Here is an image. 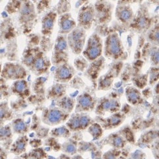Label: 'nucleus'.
<instances>
[{
    "label": "nucleus",
    "mask_w": 159,
    "mask_h": 159,
    "mask_svg": "<svg viewBox=\"0 0 159 159\" xmlns=\"http://www.w3.org/2000/svg\"><path fill=\"white\" fill-rule=\"evenodd\" d=\"M121 16L123 20H127L130 17V13L127 11V10H124V11L121 12Z\"/></svg>",
    "instance_id": "obj_30"
},
{
    "label": "nucleus",
    "mask_w": 159,
    "mask_h": 159,
    "mask_svg": "<svg viewBox=\"0 0 159 159\" xmlns=\"http://www.w3.org/2000/svg\"><path fill=\"white\" fill-rule=\"evenodd\" d=\"M61 150L64 154L68 156H74L78 152L77 143L76 141H67L61 147Z\"/></svg>",
    "instance_id": "obj_6"
},
{
    "label": "nucleus",
    "mask_w": 159,
    "mask_h": 159,
    "mask_svg": "<svg viewBox=\"0 0 159 159\" xmlns=\"http://www.w3.org/2000/svg\"><path fill=\"white\" fill-rule=\"evenodd\" d=\"M67 118V116L58 109H52L44 112L43 116V121L50 125H57L64 121Z\"/></svg>",
    "instance_id": "obj_2"
},
{
    "label": "nucleus",
    "mask_w": 159,
    "mask_h": 159,
    "mask_svg": "<svg viewBox=\"0 0 159 159\" xmlns=\"http://www.w3.org/2000/svg\"><path fill=\"white\" fill-rule=\"evenodd\" d=\"M70 75V72L66 68H62L59 72V76L62 78H68Z\"/></svg>",
    "instance_id": "obj_22"
},
{
    "label": "nucleus",
    "mask_w": 159,
    "mask_h": 159,
    "mask_svg": "<svg viewBox=\"0 0 159 159\" xmlns=\"http://www.w3.org/2000/svg\"><path fill=\"white\" fill-rule=\"evenodd\" d=\"M13 159H23L21 157H16V158H13Z\"/></svg>",
    "instance_id": "obj_36"
},
{
    "label": "nucleus",
    "mask_w": 159,
    "mask_h": 159,
    "mask_svg": "<svg viewBox=\"0 0 159 159\" xmlns=\"http://www.w3.org/2000/svg\"><path fill=\"white\" fill-rule=\"evenodd\" d=\"M145 19H144V18H141L140 20H139V24H140L141 26L144 25H145Z\"/></svg>",
    "instance_id": "obj_34"
},
{
    "label": "nucleus",
    "mask_w": 159,
    "mask_h": 159,
    "mask_svg": "<svg viewBox=\"0 0 159 159\" xmlns=\"http://www.w3.org/2000/svg\"><path fill=\"white\" fill-rule=\"evenodd\" d=\"M44 64V62L43 59L39 58H37L35 61V62H34V68H35L37 70H41L43 68Z\"/></svg>",
    "instance_id": "obj_20"
},
{
    "label": "nucleus",
    "mask_w": 159,
    "mask_h": 159,
    "mask_svg": "<svg viewBox=\"0 0 159 159\" xmlns=\"http://www.w3.org/2000/svg\"><path fill=\"white\" fill-rule=\"evenodd\" d=\"M157 137V131L154 132H150L149 133L147 134L145 136H144L141 138V141L143 143H150L153 140H155V139Z\"/></svg>",
    "instance_id": "obj_16"
},
{
    "label": "nucleus",
    "mask_w": 159,
    "mask_h": 159,
    "mask_svg": "<svg viewBox=\"0 0 159 159\" xmlns=\"http://www.w3.org/2000/svg\"><path fill=\"white\" fill-rule=\"evenodd\" d=\"M72 23L70 21H69L68 19H66L64 20L62 23V28L64 30H68L69 29H70L72 27Z\"/></svg>",
    "instance_id": "obj_26"
},
{
    "label": "nucleus",
    "mask_w": 159,
    "mask_h": 159,
    "mask_svg": "<svg viewBox=\"0 0 159 159\" xmlns=\"http://www.w3.org/2000/svg\"><path fill=\"white\" fill-rule=\"evenodd\" d=\"M109 48H110L111 52L113 54H117L120 51V48H119L116 37H112L110 39V41H109Z\"/></svg>",
    "instance_id": "obj_15"
},
{
    "label": "nucleus",
    "mask_w": 159,
    "mask_h": 159,
    "mask_svg": "<svg viewBox=\"0 0 159 159\" xmlns=\"http://www.w3.org/2000/svg\"><path fill=\"white\" fill-rule=\"evenodd\" d=\"M12 128L15 133L21 134V135H23V134L26 133L28 132V126L25 123V121L22 119H16L12 123Z\"/></svg>",
    "instance_id": "obj_8"
},
{
    "label": "nucleus",
    "mask_w": 159,
    "mask_h": 159,
    "mask_svg": "<svg viewBox=\"0 0 159 159\" xmlns=\"http://www.w3.org/2000/svg\"><path fill=\"white\" fill-rule=\"evenodd\" d=\"M98 153H96L95 152V157L92 158V159H102V152L100 151H98L97 152Z\"/></svg>",
    "instance_id": "obj_32"
},
{
    "label": "nucleus",
    "mask_w": 159,
    "mask_h": 159,
    "mask_svg": "<svg viewBox=\"0 0 159 159\" xmlns=\"http://www.w3.org/2000/svg\"><path fill=\"white\" fill-rule=\"evenodd\" d=\"M29 139L26 135L20 136L17 140L11 144L9 148L10 152L15 155L20 157L26 152V148L28 145Z\"/></svg>",
    "instance_id": "obj_3"
},
{
    "label": "nucleus",
    "mask_w": 159,
    "mask_h": 159,
    "mask_svg": "<svg viewBox=\"0 0 159 159\" xmlns=\"http://www.w3.org/2000/svg\"><path fill=\"white\" fill-rule=\"evenodd\" d=\"M71 159H87V158H84L81 155H75L71 157Z\"/></svg>",
    "instance_id": "obj_33"
},
{
    "label": "nucleus",
    "mask_w": 159,
    "mask_h": 159,
    "mask_svg": "<svg viewBox=\"0 0 159 159\" xmlns=\"http://www.w3.org/2000/svg\"><path fill=\"white\" fill-rule=\"evenodd\" d=\"M99 52H100V50H99V48L96 47H92L89 51V56L91 58H94L99 55Z\"/></svg>",
    "instance_id": "obj_19"
},
{
    "label": "nucleus",
    "mask_w": 159,
    "mask_h": 159,
    "mask_svg": "<svg viewBox=\"0 0 159 159\" xmlns=\"http://www.w3.org/2000/svg\"><path fill=\"white\" fill-rule=\"evenodd\" d=\"M96 147L94 146L92 143H81L79 144L78 152L80 154H83L87 151H96Z\"/></svg>",
    "instance_id": "obj_14"
},
{
    "label": "nucleus",
    "mask_w": 159,
    "mask_h": 159,
    "mask_svg": "<svg viewBox=\"0 0 159 159\" xmlns=\"http://www.w3.org/2000/svg\"><path fill=\"white\" fill-rule=\"evenodd\" d=\"M82 21H84V22H88V21H90V19H91V18H92V15H91V13H89V12H86V13H84L83 15H82Z\"/></svg>",
    "instance_id": "obj_27"
},
{
    "label": "nucleus",
    "mask_w": 159,
    "mask_h": 159,
    "mask_svg": "<svg viewBox=\"0 0 159 159\" xmlns=\"http://www.w3.org/2000/svg\"><path fill=\"white\" fill-rule=\"evenodd\" d=\"M88 132L91 134L94 139L100 137L103 133L102 129L98 123H93L88 129Z\"/></svg>",
    "instance_id": "obj_12"
},
{
    "label": "nucleus",
    "mask_w": 159,
    "mask_h": 159,
    "mask_svg": "<svg viewBox=\"0 0 159 159\" xmlns=\"http://www.w3.org/2000/svg\"><path fill=\"white\" fill-rule=\"evenodd\" d=\"M107 143L113 147V148L120 150L126 145V142L124 139L117 135H113L109 138Z\"/></svg>",
    "instance_id": "obj_7"
},
{
    "label": "nucleus",
    "mask_w": 159,
    "mask_h": 159,
    "mask_svg": "<svg viewBox=\"0 0 159 159\" xmlns=\"http://www.w3.org/2000/svg\"><path fill=\"white\" fill-rule=\"evenodd\" d=\"M65 47H66V43L65 42L62 41V40L58 41V43H57V48L58 49H61V50L64 49Z\"/></svg>",
    "instance_id": "obj_31"
},
{
    "label": "nucleus",
    "mask_w": 159,
    "mask_h": 159,
    "mask_svg": "<svg viewBox=\"0 0 159 159\" xmlns=\"http://www.w3.org/2000/svg\"><path fill=\"white\" fill-rule=\"evenodd\" d=\"M8 151L3 147H0V159H7Z\"/></svg>",
    "instance_id": "obj_23"
},
{
    "label": "nucleus",
    "mask_w": 159,
    "mask_h": 159,
    "mask_svg": "<svg viewBox=\"0 0 159 159\" xmlns=\"http://www.w3.org/2000/svg\"><path fill=\"white\" fill-rule=\"evenodd\" d=\"M46 159H71V157H70L67 155H65V154H61V155L57 158L51 157V156H48V157Z\"/></svg>",
    "instance_id": "obj_29"
},
{
    "label": "nucleus",
    "mask_w": 159,
    "mask_h": 159,
    "mask_svg": "<svg viewBox=\"0 0 159 159\" xmlns=\"http://www.w3.org/2000/svg\"><path fill=\"white\" fill-rule=\"evenodd\" d=\"M12 132L9 125H3L0 123V142L3 143V147L9 150L11 145Z\"/></svg>",
    "instance_id": "obj_4"
},
{
    "label": "nucleus",
    "mask_w": 159,
    "mask_h": 159,
    "mask_svg": "<svg viewBox=\"0 0 159 159\" xmlns=\"http://www.w3.org/2000/svg\"><path fill=\"white\" fill-rule=\"evenodd\" d=\"M26 84L24 81H19L16 84V89L18 92H22L25 88Z\"/></svg>",
    "instance_id": "obj_21"
},
{
    "label": "nucleus",
    "mask_w": 159,
    "mask_h": 159,
    "mask_svg": "<svg viewBox=\"0 0 159 159\" xmlns=\"http://www.w3.org/2000/svg\"><path fill=\"white\" fill-rule=\"evenodd\" d=\"M51 135L54 137H64L67 138L70 135L69 129L66 127H61L53 129Z\"/></svg>",
    "instance_id": "obj_10"
},
{
    "label": "nucleus",
    "mask_w": 159,
    "mask_h": 159,
    "mask_svg": "<svg viewBox=\"0 0 159 159\" xmlns=\"http://www.w3.org/2000/svg\"><path fill=\"white\" fill-rule=\"evenodd\" d=\"M12 117V113L6 106L0 105V123H2Z\"/></svg>",
    "instance_id": "obj_11"
},
{
    "label": "nucleus",
    "mask_w": 159,
    "mask_h": 159,
    "mask_svg": "<svg viewBox=\"0 0 159 159\" xmlns=\"http://www.w3.org/2000/svg\"><path fill=\"white\" fill-rule=\"evenodd\" d=\"M80 103L84 109H88L91 106V99L88 96H84L80 100Z\"/></svg>",
    "instance_id": "obj_18"
},
{
    "label": "nucleus",
    "mask_w": 159,
    "mask_h": 159,
    "mask_svg": "<svg viewBox=\"0 0 159 159\" xmlns=\"http://www.w3.org/2000/svg\"><path fill=\"white\" fill-rule=\"evenodd\" d=\"M146 155L141 151H136L133 153H131L127 159H145Z\"/></svg>",
    "instance_id": "obj_17"
},
{
    "label": "nucleus",
    "mask_w": 159,
    "mask_h": 159,
    "mask_svg": "<svg viewBox=\"0 0 159 159\" xmlns=\"http://www.w3.org/2000/svg\"><path fill=\"white\" fill-rule=\"evenodd\" d=\"M102 109L103 111H111V102H105L102 103Z\"/></svg>",
    "instance_id": "obj_25"
},
{
    "label": "nucleus",
    "mask_w": 159,
    "mask_h": 159,
    "mask_svg": "<svg viewBox=\"0 0 159 159\" xmlns=\"http://www.w3.org/2000/svg\"><path fill=\"white\" fill-rule=\"evenodd\" d=\"M92 123V119L87 116H75L67 123L68 127L71 131L82 130L87 128Z\"/></svg>",
    "instance_id": "obj_1"
},
{
    "label": "nucleus",
    "mask_w": 159,
    "mask_h": 159,
    "mask_svg": "<svg viewBox=\"0 0 159 159\" xmlns=\"http://www.w3.org/2000/svg\"><path fill=\"white\" fill-rule=\"evenodd\" d=\"M123 117L120 114H116L112 117L106 119V121L103 123V127L106 129H111L117 127L119 125H120L121 122H123Z\"/></svg>",
    "instance_id": "obj_9"
},
{
    "label": "nucleus",
    "mask_w": 159,
    "mask_h": 159,
    "mask_svg": "<svg viewBox=\"0 0 159 159\" xmlns=\"http://www.w3.org/2000/svg\"><path fill=\"white\" fill-rule=\"evenodd\" d=\"M137 98H138V95L137 93L135 92H131L129 93V100L131 102H135L137 100Z\"/></svg>",
    "instance_id": "obj_28"
},
{
    "label": "nucleus",
    "mask_w": 159,
    "mask_h": 159,
    "mask_svg": "<svg viewBox=\"0 0 159 159\" xmlns=\"http://www.w3.org/2000/svg\"><path fill=\"white\" fill-rule=\"evenodd\" d=\"M23 159H46L48 154L43 148H35L29 152H25L20 156Z\"/></svg>",
    "instance_id": "obj_5"
},
{
    "label": "nucleus",
    "mask_w": 159,
    "mask_h": 159,
    "mask_svg": "<svg viewBox=\"0 0 159 159\" xmlns=\"http://www.w3.org/2000/svg\"><path fill=\"white\" fill-rule=\"evenodd\" d=\"M127 155H126V156L121 155L117 159H127Z\"/></svg>",
    "instance_id": "obj_35"
},
{
    "label": "nucleus",
    "mask_w": 159,
    "mask_h": 159,
    "mask_svg": "<svg viewBox=\"0 0 159 159\" xmlns=\"http://www.w3.org/2000/svg\"><path fill=\"white\" fill-rule=\"evenodd\" d=\"M121 154L122 152L121 150L112 148L103 154L102 155V159H117L121 155Z\"/></svg>",
    "instance_id": "obj_13"
},
{
    "label": "nucleus",
    "mask_w": 159,
    "mask_h": 159,
    "mask_svg": "<svg viewBox=\"0 0 159 159\" xmlns=\"http://www.w3.org/2000/svg\"><path fill=\"white\" fill-rule=\"evenodd\" d=\"M52 20L51 18H47L44 20V21L43 23V27L45 29H50L52 27Z\"/></svg>",
    "instance_id": "obj_24"
}]
</instances>
